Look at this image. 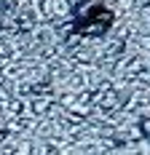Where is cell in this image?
<instances>
[{"mask_svg":"<svg viewBox=\"0 0 150 155\" xmlns=\"http://www.w3.org/2000/svg\"><path fill=\"white\" fill-rule=\"evenodd\" d=\"M110 21H113V14L102 3H89V5H80L75 11V30L80 35L97 38V35H102L110 27Z\"/></svg>","mask_w":150,"mask_h":155,"instance_id":"6da1fadb","label":"cell"}]
</instances>
